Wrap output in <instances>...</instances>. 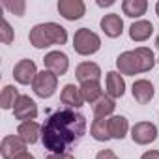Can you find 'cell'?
Here are the masks:
<instances>
[{
    "label": "cell",
    "mask_w": 159,
    "mask_h": 159,
    "mask_svg": "<svg viewBox=\"0 0 159 159\" xmlns=\"http://www.w3.org/2000/svg\"><path fill=\"white\" fill-rule=\"evenodd\" d=\"M86 133V118L75 109H62L49 116L41 129V142L52 153H66Z\"/></svg>",
    "instance_id": "1"
},
{
    "label": "cell",
    "mask_w": 159,
    "mask_h": 159,
    "mask_svg": "<svg viewBox=\"0 0 159 159\" xmlns=\"http://www.w3.org/2000/svg\"><path fill=\"white\" fill-rule=\"evenodd\" d=\"M155 66L153 51L148 47H137L135 51H125L116 58L118 73L122 75H137L146 73Z\"/></svg>",
    "instance_id": "2"
},
{
    "label": "cell",
    "mask_w": 159,
    "mask_h": 159,
    "mask_svg": "<svg viewBox=\"0 0 159 159\" xmlns=\"http://www.w3.org/2000/svg\"><path fill=\"white\" fill-rule=\"evenodd\" d=\"M30 45L36 49H45L51 45H64L67 41V30L56 23H41L36 25L28 34Z\"/></svg>",
    "instance_id": "3"
},
{
    "label": "cell",
    "mask_w": 159,
    "mask_h": 159,
    "mask_svg": "<svg viewBox=\"0 0 159 159\" xmlns=\"http://www.w3.org/2000/svg\"><path fill=\"white\" fill-rule=\"evenodd\" d=\"M73 49L81 56H90L101 49V39L96 32L88 28H79L73 36Z\"/></svg>",
    "instance_id": "4"
},
{
    "label": "cell",
    "mask_w": 159,
    "mask_h": 159,
    "mask_svg": "<svg viewBox=\"0 0 159 159\" xmlns=\"http://www.w3.org/2000/svg\"><path fill=\"white\" fill-rule=\"evenodd\" d=\"M56 86H58V77L47 69L39 71L34 79V83H32V90L38 98H43V99H49L54 96L56 92Z\"/></svg>",
    "instance_id": "5"
},
{
    "label": "cell",
    "mask_w": 159,
    "mask_h": 159,
    "mask_svg": "<svg viewBox=\"0 0 159 159\" xmlns=\"http://www.w3.org/2000/svg\"><path fill=\"white\" fill-rule=\"evenodd\" d=\"M43 64H45V69L51 71V73H54L56 77L58 75H66L67 69H69V58L62 51H51V52H47L45 58H43Z\"/></svg>",
    "instance_id": "6"
},
{
    "label": "cell",
    "mask_w": 159,
    "mask_h": 159,
    "mask_svg": "<svg viewBox=\"0 0 159 159\" xmlns=\"http://www.w3.org/2000/svg\"><path fill=\"white\" fill-rule=\"evenodd\" d=\"M13 116L23 122H32L38 116V105L30 96H19L15 107H13Z\"/></svg>",
    "instance_id": "7"
},
{
    "label": "cell",
    "mask_w": 159,
    "mask_h": 159,
    "mask_svg": "<svg viewBox=\"0 0 159 159\" xmlns=\"http://www.w3.org/2000/svg\"><path fill=\"white\" fill-rule=\"evenodd\" d=\"M131 139L135 144L146 146L157 139V127L152 122H139L131 127Z\"/></svg>",
    "instance_id": "8"
},
{
    "label": "cell",
    "mask_w": 159,
    "mask_h": 159,
    "mask_svg": "<svg viewBox=\"0 0 159 159\" xmlns=\"http://www.w3.org/2000/svg\"><path fill=\"white\" fill-rule=\"evenodd\" d=\"M26 142L19 137V135H8L2 139V144H0V153H2L4 159H17L21 153L26 152Z\"/></svg>",
    "instance_id": "9"
},
{
    "label": "cell",
    "mask_w": 159,
    "mask_h": 159,
    "mask_svg": "<svg viewBox=\"0 0 159 159\" xmlns=\"http://www.w3.org/2000/svg\"><path fill=\"white\" fill-rule=\"evenodd\" d=\"M36 75H38V69H36L34 60H28V58L19 60L13 67V79L19 84H32Z\"/></svg>",
    "instance_id": "10"
},
{
    "label": "cell",
    "mask_w": 159,
    "mask_h": 159,
    "mask_svg": "<svg viewBox=\"0 0 159 159\" xmlns=\"http://www.w3.org/2000/svg\"><path fill=\"white\" fill-rule=\"evenodd\" d=\"M86 11V6L83 0H60L58 2V13L67 21H79Z\"/></svg>",
    "instance_id": "11"
},
{
    "label": "cell",
    "mask_w": 159,
    "mask_h": 159,
    "mask_svg": "<svg viewBox=\"0 0 159 159\" xmlns=\"http://www.w3.org/2000/svg\"><path fill=\"white\" fill-rule=\"evenodd\" d=\"M105 92L109 98L112 99H118L125 94V81L122 73L118 71H109L107 73V79H105Z\"/></svg>",
    "instance_id": "12"
},
{
    "label": "cell",
    "mask_w": 159,
    "mask_h": 159,
    "mask_svg": "<svg viewBox=\"0 0 159 159\" xmlns=\"http://www.w3.org/2000/svg\"><path fill=\"white\" fill-rule=\"evenodd\" d=\"M131 94H133V98H135V101H137V103L146 105V103H150V101L153 99L155 90H153V84L148 81V79H139V81H135V83H133Z\"/></svg>",
    "instance_id": "13"
},
{
    "label": "cell",
    "mask_w": 159,
    "mask_h": 159,
    "mask_svg": "<svg viewBox=\"0 0 159 159\" xmlns=\"http://www.w3.org/2000/svg\"><path fill=\"white\" fill-rule=\"evenodd\" d=\"M101 30L105 32V36L109 38H120L122 32H124V21L118 13H109V15H103L101 19Z\"/></svg>",
    "instance_id": "14"
},
{
    "label": "cell",
    "mask_w": 159,
    "mask_h": 159,
    "mask_svg": "<svg viewBox=\"0 0 159 159\" xmlns=\"http://www.w3.org/2000/svg\"><path fill=\"white\" fill-rule=\"evenodd\" d=\"M75 77H77V81H81V84L88 81H99L101 67L96 62H81L75 69Z\"/></svg>",
    "instance_id": "15"
},
{
    "label": "cell",
    "mask_w": 159,
    "mask_h": 159,
    "mask_svg": "<svg viewBox=\"0 0 159 159\" xmlns=\"http://www.w3.org/2000/svg\"><path fill=\"white\" fill-rule=\"evenodd\" d=\"M60 101L64 105H67L69 109H79V107H83V103H84L83 94H81V88L75 86V84H66L62 88Z\"/></svg>",
    "instance_id": "16"
},
{
    "label": "cell",
    "mask_w": 159,
    "mask_h": 159,
    "mask_svg": "<svg viewBox=\"0 0 159 159\" xmlns=\"http://www.w3.org/2000/svg\"><path fill=\"white\" fill-rule=\"evenodd\" d=\"M41 125L38 122H23L19 127H17V135L26 142V144H36L41 137Z\"/></svg>",
    "instance_id": "17"
},
{
    "label": "cell",
    "mask_w": 159,
    "mask_h": 159,
    "mask_svg": "<svg viewBox=\"0 0 159 159\" xmlns=\"http://www.w3.org/2000/svg\"><path fill=\"white\" fill-rule=\"evenodd\" d=\"M153 32V25L146 19H140V21H135L131 26H129V38L133 41H146Z\"/></svg>",
    "instance_id": "18"
},
{
    "label": "cell",
    "mask_w": 159,
    "mask_h": 159,
    "mask_svg": "<svg viewBox=\"0 0 159 159\" xmlns=\"http://www.w3.org/2000/svg\"><path fill=\"white\" fill-rule=\"evenodd\" d=\"M81 94H83L84 103L94 105V103H98L103 98V88H101L99 81H88V83L81 84Z\"/></svg>",
    "instance_id": "19"
},
{
    "label": "cell",
    "mask_w": 159,
    "mask_h": 159,
    "mask_svg": "<svg viewBox=\"0 0 159 159\" xmlns=\"http://www.w3.org/2000/svg\"><path fill=\"white\" fill-rule=\"evenodd\" d=\"M148 10V2L146 0H124L122 2V11L125 17H131V19H139L146 13Z\"/></svg>",
    "instance_id": "20"
},
{
    "label": "cell",
    "mask_w": 159,
    "mask_h": 159,
    "mask_svg": "<svg viewBox=\"0 0 159 159\" xmlns=\"http://www.w3.org/2000/svg\"><path fill=\"white\" fill-rule=\"evenodd\" d=\"M90 135L94 137V140L98 142H107L111 140V131H109V118H96L90 125Z\"/></svg>",
    "instance_id": "21"
},
{
    "label": "cell",
    "mask_w": 159,
    "mask_h": 159,
    "mask_svg": "<svg viewBox=\"0 0 159 159\" xmlns=\"http://www.w3.org/2000/svg\"><path fill=\"white\" fill-rule=\"evenodd\" d=\"M109 131H111V137L112 139H118L122 140L127 131H129V122L125 116H111L109 118Z\"/></svg>",
    "instance_id": "22"
},
{
    "label": "cell",
    "mask_w": 159,
    "mask_h": 159,
    "mask_svg": "<svg viewBox=\"0 0 159 159\" xmlns=\"http://www.w3.org/2000/svg\"><path fill=\"white\" fill-rule=\"evenodd\" d=\"M114 109H116L114 99H112V98H109V96H103L98 103H94V116H96V118H103V120H105V118L112 116Z\"/></svg>",
    "instance_id": "23"
},
{
    "label": "cell",
    "mask_w": 159,
    "mask_h": 159,
    "mask_svg": "<svg viewBox=\"0 0 159 159\" xmlns=\"http://www.w3.org/2000/svg\"><path fill=\"white\" fill-rule=\"evenodd\" d=\"M17 99H19V92H17V88L11 86V84H6L4 90H2V96H0V105H2V109H4V111L13 109L15 103H17Z\"/></svg>",
    "instance_id": "24"
},
{
    "label": "cell",
    "mask_w": 159,
    "mask_h": 159,
    "mask_svg": "<svg viewBox=\"0 0 159 159\" xmlns=\"http://www.w3.org/2000/svg\"><path fill=\"white\" fill-rule=\"evenodd\" d=\"M0 39L4 45H10L13 41V28L6 19H2V23H0Z\"/></svg>",
    "instance_id": "25"
},
{
    "label": "cell",
    "mask_w": 159,
    "mask_h": 159,
    "mask_svg": "<svg viewBox=\"0 0 159 159\" xmlns=\"http://www.w3.org/2000/svg\"><path fill=\"white\" fill-rule=\"evenodd\" d=\"M4 8L10 10L13 15L23 17V15H25V10H26V4L23 2V0H19V2H4Z\"/></svg>",
    "instance_id": "26"
},
{
    "label": "cell",
    "mask_w": 159,
    "mask_h": 159,
    "mask_svg": "<svg viewBox=\"0 0 159 159\" xmlns=\"http://www.w3.org/2000/svg\"><path fill=\"white\" fill-rule=\"evenodd\" d=\"M96 159H118V155L112 150H101V152H98Z\"/></svg>",
    "instance_id": "27"
},
{
    "label": "cell",
    "mask_w": 159,
    "mask_h": 159,
    "mask_svg": "<svg viewBox=\"0 0 159 159\" xmlns=\"http://www.w3.org/2000/svg\"><path fill=\"white\" fill-rule=\"evenodd\" d=\"M140 159H159V150H150L140 155Z\"/></svg>",
    "instance_id": "28"
},
{
    "label": "cell",
    "mask_w": 159,
    "mask_h": 159,
    "mask_svg": "<svg viewBox=\"0 0 159 159\" xmlns=\"http://www.w3.org/2000/svg\"><path fill=\"white\" fill-rule=\"evenodd\" d=\"M47 159H75V157H73L71 153H67V152H66V153H51Z\"/></svg>",
    "instance_id": "29"
},
{
    "label": "cell",
    "mask_w": 159,
    "mask_h": 159,
    "mask_svg": "<svg viewBox=\"0 0 159 159\" xmlns=\"http://www.w3.org/2000/svg\"><path fill=\"white\" fill-rule=\"evenodd\" d=\"M112 4H114V0H98V6H101V8H107Z\"/></svg>",
    "instance_id": "30"
},
{
    "label": "cell",
    "mask_w": 159,
    "mask_h": 159,
    "mask_svg": "<svg viewBox=\"0 0 159 159\" xmlns=\"http://www.w3.org/2000/svg\"><path fill=\"white\" fill-rule=\"evenodd\" d=\"M17 159H36V157H34L32 153H28V152H25V153H21V155H19Z\"/></svg>",
    "instance_id": "31"
},
{
    "label": "cell",
    "mask_w": 159,
    "mask_h": 159,
    "mask_svg": "<svg viewBox=\"0 0 159 159\" xmlns=\"http://www.w3.org/2000/svg\"><path fill=\"white\" fill-rule=\"evenodd\" d=\"M155 13H157V17H159V2L155 4Z\"/></svg>",
    "instance_id": "32"
},
{
    "label": "cell",
    "mask_w": 159,
    "mask_h": 159,
    "mask_svg": "<svg viewBox=\"0 0 159 159\" xmlns=\"http://www.w3.org/2000/svg\"><path fill=\"white\" fill-rule=\"evenodd\" d=\"M155 47H157V49H159V36H157V38H155Z\"/></svg>",
    "instance_id": "33"
},
{
    "label": "cell",
    "mask_w": 159,
    "mask_h": 159,
    "mask_svg": "<svg viewBox=\"0 0 159 159\" xmlns=\"http://www.w3.org/2000/svg\"><path fill=\"white\" fill-rule=\"evenodd\" d=\"M157 64H159V58H157Z\"/></svg>",
    "instance_id": "34"
}]
</instances>
